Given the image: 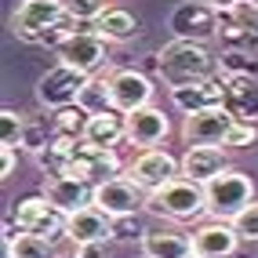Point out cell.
<instances>
[{"label": "cell", "instance_id": "28", "mask_svg": "<svg viewBox=\"0 0 258 258\" xmlns=\"http://www.w3.org/2000/svg\"><path fill=\"white\" fill-rule=\"evenodd\" d=\"M258 139V127H254V120H236V124L229 127V135H226V149H244V146H251Z\"/></svg>", "mask_w": 258, "mask_h": 258}, {"label": "cell", "instance_id": "1", "mask_svg": "<svg viewBox=\"0 0 258 258\" xmlns=\"http://www.w3.org/2000/svg\"><path fill=\"white\" fill-rule=\"evenodd\" d=\"M215 70H218V58L204 47V40L175 37L171 44H164L157 51V73L167 84V91L171 88H185V84H197V80H211Z\"/></svg>", "mask_w": 258, "mask_h": 258}, {"label": "cell", "instance_id": "11", "mask_svg": "<svg viewBox=\"0 0 258 258\" xmlns=\"http://www.w3.org/2000/svg\"><path fill=\"white\" fill-rule=\"evenodd\" d=\"M171 29L182 40H208L218 37V8L204 4V0H185L171 15Z\"/></svg>", "mask_w": 258, "mask_h": 258}, {"label": "cell", "instance_id": "9", "mask_svg": "<svg viewBox=\"0 0 258 258\" xmlns=\"http://www.w3.org/2000/svg\"><path fill=\"white\" fill-rule=\"evenodd\" d=\"M233 124H236V116L226 106H211V109L189 113L182 120V139L189 146H222Z\"/></svg>", "mask_w": 258, "mask_h": 258}, {"label": "cell", "instance_id": "2", "mask_svg": "<svg viewBox=\"0 0 258 258\" xmlns=\"http://www.w3.org/2000/svg\"><path fill=\"white\" fill-rule=\"evenodd\" d=\"M146 211L157 218H167V222H193L200 215H208V189L193 178L178 175L164 189L146 197Z\"/></svg>", "mask_w": 258, "mask_h": 258}, {"label": "cell", "instance_id": "24", "mask_svg": "<svg viewBox=\"0 0 258 258\" xmlns=\"http://www.w3.org/2000/svg\"><path fill=\"white\" fill-rule=\"evenodd\" d=\"M26 127H29V120L19 109H11V106L0 109V142H4V149H19Z\"/></svg>", "mask_w": 258, "mask_h": 258}, {"label": "cell", "instance_id": "14", "mask_svg": "<svg viewBox=\"0 0 258 258\" xmlns=\"http://www.w3.org/2000/svg\"><path fill=\"white\" fill-rule=\"evenodd\" d=\"M171 135V120L164 116V109L157 106H142L127 113V142L139 149H157L160 142H167Z\"/></svg>", "mask_w": 258, "mask_h": 258}, {"label": "cell", "instance_id": "29", "mask_svg": "<svg viewBox=\"0 0 258 258\" xmlns=\"http://www.w3.org/2000/svg\"><path fill=\"white\" fill-rule=\"evenodd\" d=\"M233 226H236L240 240H258V200H251L247 208L233 218Z\"/></svg>", "mask_w": 258, "mask_h": 258}, {"label": "cell", "instance_id": "3", "mask_svg": "<svg viewBox=\"0 0 258 258\" xmlns=\"http://www.w3.org/2000/svg\"><path fill=\"white\" fill-rule=\"evenodd\" d=\"M204 189H208V215L211 218H226V222H233L254 200L251 175H244V171H236V167H226L222 175H215Z\"/></svg>", "mask_w": 258, "mask_h": 258}, {"label": "cell", "instance_id": "5", "mask_svg": "<svg viewBox=\"0 0 258 258\" xmlns=\"http://www.w3.org/2000/svg\"><path fill=\"white\" fill-rule=\"evenodd\" d=\"M124 175L149 197V193H157V189H164L171 178L182 175V160H175V157H171L167 149H160V146H157V149H142L139 157L127 164Z\"/></svg>", "mask_w": 258, "mask_h": 258}, {"label": "cell", "instance_id": "18", "mask_svg": "<svg viewBox=\"0 0 258 258\" xmlns=\"http://www.w3.org/2000/svg\"><path fill=\"white\" fill-rule=\"evenodd\" d=\"M84 142L98 146V149H116L120 142H127V113H120L113 106L102 109V113H91L88 131H84Z\"/></svg>", "mask_w": 258, "mask_h": 258}, {"label": "cell", "instance_id": "4", "mask_svg": "<svg viewBox=\"0 0 258 258\" xmlns=\"http://www.w3.org/2000/svg\"><path fill=\"white\" fill-rule=\"evenodd\" d=\"M88 73H80V70H73V66H66V62H55L51 70L37 80V102L44 109H62V106H73V102H80V91L88 88Z\"/></svg>", "mask_w": 258, "mask_h": 258}, {"label": "cell", "instance_id": "8", "mask_svg": "<svg viewBox=\"0 0 258 258\" xmlns=\"http://www.w3.org/2000/svg\"><path fill=\"white\" fill-rule=\"evenodd\" d=\"M66 15V4L62 0H22L19 11L11 15V33L19 40H37L55 26L58 19Z\"/></svg>", "mask_w": 258, "mask_h": 258}, {"label": "cell", "instance_id": "34", "mask_svg": "<svg viewBox=\"0 0 258 258\" xmlns=\"http://www.w3.org/2000/svg\"><path fill=\"white\" fill-rule=\"evenodd\" d=\"M58 258H62V254H58ZM73 258H77V254H73Z\"/></svg>", "mask_w": 258, "mask_h": 258}, {"label": "cell", "instance_id": "25", "mask_svg": "<svg viewBox=\"0 0 258 258\" xmlns=\"http://www.w3.org/2000/svg\"><path fill=\"white\" fill-rule=\"evenodd\" d=\"M218 70L226 77H258V58L233 47V51H226V55L218 58Z\"/></svg>", "mask_w": 258, "mask_h": 258}, {"label": "cell", "instance_id": "31", "mask_svg": "<svg viewBox=\"0 0 258 258\" xmlns=\"http://www.w3.org/2000/svg\"><path fill=\"white\" fill-rule=\"evenodd\" d=\"M77 258H109L106 240H95V244H80V247H77Z\"/></svg>", "mask_w": 258, "mask_h": 258}, {"label": "cell", "instance_id": "27", "mask_svg": "<svg viewBox=\"0 0 258 258\" xmlns=\"http://www.w3.org/2000/svg\"><path fill=\"white\" fill-rule=\"evenodd\" d=\"M62 4H66V15H70V19H77L80 26H84V22H95L102 11L113 8L109 0H62Z\"/></svg>", "mask_w": 258, "mask_h": 258}, {"label": "cell", "instance_id": "15", "mask_svg": "<svg viewBox=\"0 0 258 258\" xmlns=\"http://www.w3.org/2000/svg\"><path fill=\"white\" fill-rule=\"evenodd\" d=\"M226 77L222 80H197V84H185V88H171V102L189 116V113H200V109H211V106H226Z\"/></svg>", "mask_w": 258, "mask_h": 258}, {"label": "cell", "instance_id": "17", "mask_svg": "<svg viewBox=\"0 0 258 258\" xmlns=\"http://www.w3.org/2000/svg\"><path fill=\"white\" fill-rule=\"evenodd\" d=\"M229 167L226 160V146H189L182 153V175L193 178L200 185H208L215 175H222V171Z\"/></svg>", "mask_w": 258, "mask_h": 258}, {"label": "cell", "instance_id": "32", "mask_svg": "<svg viewBox=\"0 0 258 258\" xmlns=\"http://www.w3.org/2000/svg\"><path fill=\"white\" fill-rule=\"evenodd\" d=\"M204 4H211V8H233L236 0H204Z\"/></svg>", "mask_w": 258, "mask_h": 258}, {"label": "cell", "instance_id": "13", "mask_svg": "<svg viewBox=\"0 0 258 258\" xmlns=\"http://www.w3.org/2000/svg\"><path fill=\"white\" fill-rule=\"evenodd\" d=\"M40 193L51 200V208L62 211V215H73L80 208H88L91 197H95V185L80 182V178H70V175H47Z\"/></svg>", "mask_w": 258, "mask_h": 258}, {"label": "cell", "instance_id": "30", "mask_svg": "<svg viewBox=\"0 0 258 258\" xmlns=\"http://www.w3.org/2000/svg\"><path fill=\"white\" fill-rule=\"evenodd\" d=\"M15 164H19V157H15V149H4V146H0V178H11L15 175Z\"/></svg>", "mask_w": 258, "mask_h": 258}, {"label": "cell", "instance_id": "10", "mask_svg": "<svg viewBox=\"0 0 258 258\" xmlns=\"http://www.w3.org/2000/svg\"><path fill=\"white\" fill-rule=\"evenodd\" d=\"M153 80L139 70H116L109 73V106L120 109V113H135L142 106H153Z\"/></svg>", "mask_w": 258, "mask_h": 258}, {"label": "cell", "instance_id": "7", "mask_svg": "<svg viewBox=\"0 0 258 258\" xmlns=\"http://www.w3.org/2000/svg\"><path fill=\"white\" fill-rule=\"evenodd\" d=\"M91 204H95L98 211H106L109 218H127V215H135L139 208H146V193L127 175H113V178H106V182L95 185Z\"/></svg>", "mask_w": 258, "mask_h": 258}, {"label": "cell", "instance_id": "23", "mask_svg": "<svg viewBox=\"0 0 258 258\" xmlns=\"http://www.w3.org/2000/svg\"><path fill=\"white\" fill-rule=\"evenodd\" d=\"M88 120L91 113L73 102V106H62L51 113V135H66V139H84V131H88Z\"/></svg>", "mask_w": 258, "mask_h": 258}, {"label": "cell", "instance_id": "16", "mask_svg": "<svg viewBox=\"0 0 258 258\" xmlns=\"http://www.w3.org/2000/svg\"><path fill=\"white\" fill-rule=\"evenodd\" d=\"M109 236H113V218L106 211H98L95 204L66 215V240H73L77 247L80 244H95V240H109Z\"/></svg>", "mask_w": 258, "mask_h": 258}, {"label": "cell", "instance_id": "26", "mask_svg": "<svg viewBox=\"0 0 258 258\" xmlns=\"http://www.w3.org/2000/svg\"><path fill=\"white\" fill-rule=\"evenodd\" d=\"M80 106L88 113H102L109 109V77H91L88 88L80 91Z\"/></svg>", "mask_w": 258, "mask_h": 258}, {"label": "cell", "instance_id": "20", "mask_svg": "<svg viewBox=\"0 0 258 258\" xmlns=\"http://www.w3.org/2000/svg\"><path fill=\"white\" fill-rule=\"evenodd\" d=\"M95 33L102 40H109V44H124V40H131L135 33H139V19H135L131 11H124V8H109V11H102L95 19Z\"/></svg>", "mask_w": 258, "mask_h": 258}, {"label": "cell", "instance_id": "6", "mask_svg": "<svg viewBox=\"0 0 258 258\" xmlns=\"http://www.w3.org/2000/svg\"><path fill=\"white\" fill-rule=\"evenodd\" d=\"M58 62H66V66H73V70H80V73H88V77H95L102 66H106V51H109V40H102L98 33L91 29H77L73 37H66L58 47Z\"/></svg>", "mask_w": 258, "mask_h": 258}, {"label": "cell", "instance_id": "21", "mask_svg": "<svg viewBox=\"0 0 258 258\" xmlns=\"http://www.w3.org/2000/svg\"><path fill=\"white\" fill-rule=\"evenodd\" d=\"M4 258H58V251L55 240L40 233H19V236H4Z\"/></svg>", "mask_w": 258, "mask_h": 258}, {"label": "cell", "instance_id": "12", "mask_svg": "<svg viewBox=\"0 0 258 258\" xmlns=\"http://www.w3.org/2000/svg\"><path fill=\"white\" fill-rule=\"evenodd\" d=\"M236 247H240V233L226 218H211L193 229V251L200 258H233Z\"/></svg>", "mask_w": 258, "mask_h": 258}, {"label": "cell", "instance_id": "22", "mask_svg": "<svg viewBox=\"0 0 258 258\" xmlns=\"http://www.w3.org/2000/svg\"><path fill=\"white\" fill-rule=\"evenodd\" d=\"M51 211H55V208H51V200H47L44 193H37V197H26V200L15 204V208H11V222H15L22 233H33Z\"/></svg>", "mask_w": 258, "mask_h": 258}, {"label": "cell", "instance_id": "19", "mask_svg": "<svg viewBox=\"0 0 258 258\" xmlns=\"http://www.w3.org/2000/svg\"><path fill=\"white\" fill-rule=\"evenodd\" d=\"M146 258H189L193 254V236L178 229H149L139 236Z\"/></svg>", "mask_w": 258, "mask_h": 258}, {"label": "cell", "instance_id": "33", "mask_svg": "<svg viewBox=\"0 0 258 258\" xmlns=\"http://www.w3.org/2000/svg\"><path fill=\"white\" fill-rule=\"evenodd\" d=\"M189 258H200V254H197V251H193V254H189Z\"/></svg>", "mask_w": 258, "mask_h": 258}]
</instances>
